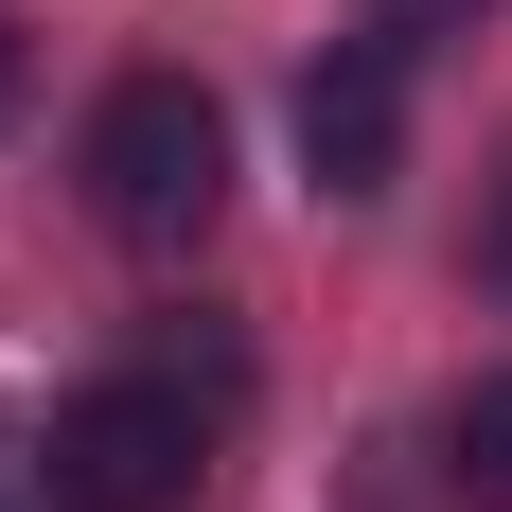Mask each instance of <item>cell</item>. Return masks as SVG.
<instances>
[{
  "label": "cell",
  "mask_w": 512,
  "mask_h": 512,
  "mask_svg": "<svg viewBox=\"0 0 512 512\" xmlns=\"http://www.w3.org/2000/svg\"><path fill=\"white\" fill-rule=\"evenodd\" d=\"M89 212L124 248H212V212H230V106L195 71H124L89 106Z\"/></svg>",
  "instance_id": "1"
},
{
  "label": "cell",
  "mask_w": 512,
  "mask_h": 512,
  "mask_svg": "<svg viewBox=\"0 0 512 512\" xmlns=\"http://www.w3.org/2000/svg\"><path fill=\"white\" fill-rule=\"evenodd\" d=\"M36 477H53V512H195L212 407L177 389V371H106V389H71V407H53Z\"/></svg>",
  "instance_id": "2"
},
{
  "label": "cell",
  "mask_w": 512,
  "mask_h": 512,
  "mask_svg": "<svg viewBox=\"0 0 512 512\" xmlns=\"http://www.w3.org/2000/svg\"><path fill=\"white\" fill-rule=\"evenodd\" d=\"M389 159H407V53H389V36H336V53L301 71V177H318L336 212H371Z\"/></svg>",
  "instance_id": "3"
},
{
  "label": "cell",
  "mask_w": 512,
  "mask_h": 512,
  "mask_svg": "<svg viewBox=\"0 0 512 512\" xmlns=\"http://www.w3.org/2000/svg\"><path fill=\"white\" fill-rule=\"evenodd\" d=\"M442 495H460V512H512V371L442 389Z\"/></svg>",
  "instance_id": "4"
},
{
  "label": "cell",
  "mask_w": 512,
  "mask_h": 512,
  "mask_svg": "<svg viewBox=\"0 0 512 512\" xmlns=\"http://www.w3.org/2000/svg\"><path fill=\"white\" fill-rule=\"evenodd\" d=\"M460 283H477V301L512 318V142L477 159V230H460Z\"/></svg>",
  "instance_id": "5"
},
{
  "label": "cell",
  "mask_w": 512,
  "mask_h": 512,
  "mask_svg": "<svg viewBox=\"0 0 512 512\" xmlns=\"http://www.w3.org/2000/svg\"><path fill=\"white\" fill-rule=\"evenodd\" d=\"M477 18H495V0H371V36H389V53H442V36H477Z\"/></svg>",
  "instance_id": "6"
},
{
  "label": "cell",
  "mask_w": 512,
  "mask_h": 512,
  "mask_svg": "<svg viewBox=\"0 0 512 512\" xmlns=\"http://www.w3.org/2000/svg\"><path fill=\"white\" fill-rule=\"evenodd\" d=\"M18 89H36V53H18V18H0V124H18Z\"/></svg>",
  "instance_id": "7"
}]
</instances>
